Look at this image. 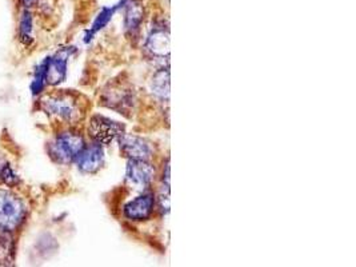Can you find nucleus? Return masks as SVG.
<instances>
[{
	"label": "nucleus",
	"instance_id": "obj_1",
	"mask_svg": "<svg viewBox=\"0 0 356 267\" xmlns=\"http://www.w3.org/2000/svg\"><path fill=\"white\" fill-rule=\"evenodd\" d=\"M40 110L52 120L67 127L78 124L86 117V102L79 92L58 90L44 94L40 100Z\"/></svg>",
	"mask_w": 356,
	"mask_h": 267
},
{
	"label": "nucleus",
	"instance_id": "obj_2",
	"mask_svg": "<svg viewBox=\"0 0 356 267\" xmlns=\"http://www.w3.org/2000/svg\"><path fill=\"white\" fill-rule=\"evenodd\" d=\"M87 140L83 134L74 127H65V130L54 135L47 145L49 158L58 165H72L75 158L86 146Z\"/></svg>",
	"mask_w": 356,
	"mask_h": 267
},
{
	"label": "nucleus",
	"instance_id": "obj_3",
	"mask_svg": "<svg viewBox=\"0 0 356 267\" xmlns=\"http://www.w3.org/2000/svg\"><path fill=\"white\" fill-rule=\"evenodd\" d=\"M29 216L26 200L13 188L0 187V233L17 232Z\"/></svg>",
	"mask_w": 356,
	"mask_h": 267
},
{
	"label": "nucleus",
	"instance_id": "obj_4",
	"mask_svg": "<svg viewBox=\"0 0 356 267\" xmlns=\"http://www.w3.org/2000/svg\"><path fill=\"white\" fill-rule=\"evenodd\" d=\"M87 133L90 135L91 140L97 142L103 146H107V145H111L115 140H118L123 134L126 133V126L106 115L94 114L88 119Z\"/></svg>",
	"mask_w": 356,
	"mask_h": 267
},
{
	"label": "nucleus",
	"instance_id": "obj_5",
	"mask_svg": "<svg viewBox=\"0 0 356 267\" xmlns=\"http://www.w3.org/2000/svg\"><path fill=\"white\" fill-rule=\"evenodd\" d=\"M156 211V194L149 188L124 203L122 207V216L132 223L147 222L154 217Z\"/></svg>",
	"mask_w": 356,
	"mask_h": 267
},
{
	"label": "nucleus",
	"instance_id": "obj_6",
	"mask_svg": "<svg viewBox=\"0 0 356 267\" xmlns=\"http://www.w3.org/2000/svg\"><path fill=\"white\" fill-rule=\"evenodd\" d=\"M104 162H106L104 146L92 140L91 143H86V146L75 158L72 165H75L81 174L94 175L104 166Z\"/></svg>",
	"mask_w": 356,
	"mask_h": 267
},
{
	"label": "nucleus",
	"instance_id": "obj_7",
	"mask_svg": "<svg viewBox=\"0 0 356 267\" xmlns=\"http://www.w3.org/2000/svg\"><path fill=\"white\" fill-rule=\"evenodd\" d=\"M120 154L127 159H147L149 161L154 156V145L146 138L136 134L124 133L119 139Z\"/></svg>",
	"mask_w": 356,
	"mask_h": 267
},
{
	"label": "nucleus",
	"instance_id": "obj_8",
	"mask_svg": "<svg viewBox=\"0 0 356 267\" xmlns=\"http://www.w3.org/2000/svg\"><path fill=\"white\" fill-rule=\"evenodd\" d=\"M156 177L155 166L147 159H129L126 167V181L127 184L147 190L149 188Z\"/></svg>",
	"mask_w": 356,
	"mask_h": 267
},
{
	"label": "nucleus",
	"instance_id": "obj_9",
	"mask_svg": "<svg viewBox=\"0 0 356 267\" xmlns=\"http://www.w3.org/2000/svg\"><path fill=\"white\" fill-rule=\"evenodd\" d=\"M146 50L155 58H164L170 52V29L164 19L155 20L147 35Z\"/></svg>",
	"mask_w": 356,
	"mask_h": 267
},
{
	"label": "nucleus",
	"instance_id": "obj_10",
	"mask_svg": "<svg viewBox=\"0 0 356 267\" xmlns=\"http://www.w3.org/2000/svg\"><path fill=\"white\" fill-rule=\"evenodd\" d=\"M74 50L71 47H65L44 58L49 86H59L65 82L68 72V62Z\"/></svg>",
	"mask_w": 356,
	"mask_h": 267
},
{
	"label": "nucleus",
	"instance_id": "obj_11",
	"mask_svg": "<svg viewBox=\"0 0 356 267\" xmlns=\"http://www.w3.org/2000/svg\"><path fill=\"white\" fill-rule=\"evenodd\" d=\"M102 104L110 110L118 111L119 114L126 115L135 104L134 91L126 87L120 88V86H113L103 92Z\"/></svg>",
	"mask_w": 356,
	"mask_h": 267
},
{
	"label": "nucleus",
	"instance_id": "obj_12",
	"mask_svg": "<svg viewBox=\"0 0 356 267\" xmlns=\"http://www.w3.org/2000/svg\"><path fill=\"white\" fill-rule=\"evenodd\" d=\"M123 10L124 33H127L129 38H135L140 33L142 24L145 22V6L140 0H126Z\"/></svg>",
	"mask_w": 356,
	"mask_h": 267
},
{
	"label": "nucleus",
	"instance_id": "obj_13",
	"mask_svg": "<svg viewBox=\"0 0 356 267\" xmlns=\"http://www.w3.org/2000/svg\"><path fill=\"white\" fill-rule=\"evenodd\" d=\"M124 3H126V0H120V1H118L116 4H113V6L103 7V8L100 10V13L97 14V17L94 19V22H92V24L90 26V29L84 33V39H83L84 43H90V42L97 36V33H100L103 29H106L107 24L113 20V15H115L119 10L123 8Z\"/></svg>",
	"mask_w": 356,
	"mask_h": 267
},
{
	"label": "nucleus",
	"instance_id": "obj_14",
	"mask_svg": "<svg viewBox=\"0 0 356 267\" xmlns=\"http://www.w3.org/2000/svg\"><path fill=\"white\" fill-rule=\"evenodd\" d=\"M149 88L152 95L159 100H168L170 97V71L168 68L162 67L159 68L151 82H149Z\"/></svg>",
	"mask_w": 356,
	"mask_h": 267
},
{
	"label": "nucleus",
	"instance_id": "obj_15",
	"mask_svg": "<svg viewBox=\"0 0 356 267\" xmlns=\"http://www.w3.org/2000/svg\"><path fill=\"white\" fill-rule=\"evenodd\" d=\"M19 39L24 46L31 44L33 40V17L31 8L22 10L19 19Z\"/></svg>",
	"mask_w": 356,
	"mask_h": 267
},
{
	"label": "nucleus",
	"instance_id": "obj_16",
	"mask_svg": "<svg viewBox=\"0 0 356 267\" xmlns=\"http://www.w3.org/2000/svg\"><path fill=\"white\" fill-rule=\"evenodd\" d=\"M0 184L10 187V188H15L19 184H22L20 178L17 177L15 170L8 162H4V165L0 170Z\"/></svg>",
	"mask_w": 356,
	"mask_h": 267
},
{
	"label": "nucleus",
	"instance_id": "obj_17",
	"mask_svg": "<svg viewBox=\"0 0 356 267\" xmlns=\"http://www.w3.org/2000/svg\"><path fill=\"white\" fill-rule=\"evenodd\" d=\"M36 1H38V0H20V3L23 4L24 8H31L33 6L36 4Z\"/></svg>",
	"mask_w": 356,
	"mask_h": 267
},
{
	"label": "nucleus",
	"instance_id": "obj_18",
	"mask_svg": "<svg viewBox=\"0 0 356 267\" xmlns=\"http://www.w3.org/2000/svg\"><path fill=\"white\" fill-rule=\"evenodd\" d=\"M4 162H6V161H3V159H0V170H1V167H3V165H4Z\"/></svg>",
	"mask_w": 356,
	"mask_h": 267
}]
</instances>
